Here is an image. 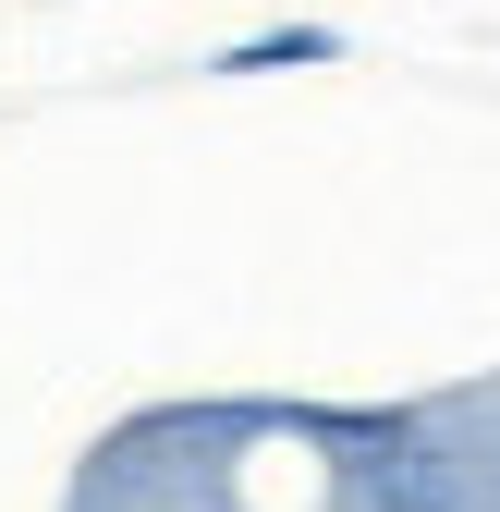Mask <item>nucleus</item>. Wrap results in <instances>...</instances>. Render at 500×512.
<instances>
[{
    "label": "nucleus",
    "instance_id": "1",
    "mask_svg": "<svg viewBox=\"0 0 500 512\" xmlns=\"http://www.w3.org/2000/svg\"><path fill=\"white\" fill-rule=\"evenodd\" d=\"M342 476H354V512H464V464L415 427H366Z\"/></svg>",
    "mask_w": 500,
    "mask_h": 512
},
{
    "label": "nucleus",
    "instance_id": "2",
    "mask_svg": "<svg viewBox=\"0 0 500 512\" xmlns=\"http://www.w3.org/2000/svg\"><path fill=\"white\" fill-rule=\"evenodd\" d=\"M342 37L330 25H269V37H244V49H220V74H269V61H330Z\"/></svg>",
    "mask_w": 500,
    "mask_h": 512
}]
</instances>
